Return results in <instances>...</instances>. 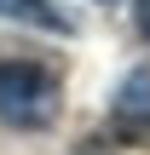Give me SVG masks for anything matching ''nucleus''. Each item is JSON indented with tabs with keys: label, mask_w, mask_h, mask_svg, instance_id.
Masks as SVG:
<instances>
[{
	"label": "nucleus",
	"mask_w": 150,
	"mask_h": 155,
	"mask_svg": "<svg viewBox=\"0 0 150 155\" xmlns=\"http://www.w3.org/2000/svg\"><path fill=\"white\" fill-rule=\"evenodd\" d=\"M0 17H12V23H35V29H58V35L75 29L69 12H58L52 0H0Z\"/></svg>",
	"instance_id": "nucleus-3"
},
{
	"label": "nucleus",
	"mask_w": 150,
	"mask_h": 155,
	"mask_svg": "<svg viewBox=\"0 0 150 155\" xmlns=\"http://www.w3.org/2000/svg\"><path fill=\"white\" fill-rule=\"evenodd\" d=\"M133 23H139V35L150 40V0H133Z\"/></svg>",
	"instance_id": "nucleus-4"
},
{
	"label": "nucleus",
	"mask_w": 150,
	"mask_h": 155,
	"mask_svg": "<svg viewBox=\"0 0 150 155\" xmlns=\"http://www.w3.org/2000/svg\"><path fill=\"white\" fill-rule=\"evenodd\" d=\"M110 127H116V138H127V144H145L150 138V69H133V75L116 86Z\"/></svg>",
	"instance_id": "nucleus-2"
},
{
	"label": "nucleus",
	"mask_w": 150,
	"mask_h": 155,
	"mask_svg": "<svg viewBox=\"0 0 150 155\" xmlns=\"http://www.w3.org/2000/svg\"><path fill=\"white\" fill-rule=\"evenodd\" d=\"M0 121L17 132L58 121V75L29 58H0Z\"/></svg>",
	"instance_id": "nucleus-1"
}]
</instances>
